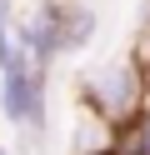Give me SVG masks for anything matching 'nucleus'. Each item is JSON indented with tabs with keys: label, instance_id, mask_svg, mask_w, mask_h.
Instances as JSON below:
<instances>
[{
	"label": "nucleus",
	"instance_id": "nucleus-1",
	"mask_svg": "<svg viewBox=\"0 0 150 155\" xmlns=\"http://www.w3.org/2000/svg\"><path fill=\"white\" fill-rule=\"evenodd\" d=\"M80 100H85V110L105 115L110 125H130L150 105V70L135 55L110 60V65H100V70H90L80 80Z\"/></svg>",
	"mask_w": 150,
	"mask_h": 155
},
{
	"label": "nucleus",
	"instance_id": "nucleus-2",
	"mask_svg": "<svg viewBox=\"0 0 150 155\" xmlns=\"http://www.w3.org/2000/svg\"><path fill=\"white\" fill-rule=\"evenodd\" d=\"M0 120L15 125V130H25V135H45L50 90H45V75L35 65H20V70L0 75Z\"/></svg>",
	"mask_w": 150,
	"mask_h": 155
},
{
	"label": "nucleus",
	"instance_id": "nucleus-3",
	"mask_svg": "<svg viewBox=\"0 0 150 155\" xmlns=\"http://www.w3.org/2000/svg\"><path fill=\"white\" fill-rule=\"evenodd\" d=\"M60 25H65V50H85L90 40H95V10H90L85 0H65V15H60Z\"/></svg>",
	"mask_w": 150,
	"mask_h": 155
},
{
	"label": "nucleus",
	"instance_id": "nucleus-4",
	"mask_svg": "<svg viewBox=\"0 0 150 155\" xmlns=\"http://www.w3.org/2000/svg\"><path fill=\"white\" fill-rule=\"evenodd\" d=\"M0 155H10V150H5V145H0Z\"/></svg>",
	"mask_w": 150,
	"mask_h": 155
}]
</instances>
